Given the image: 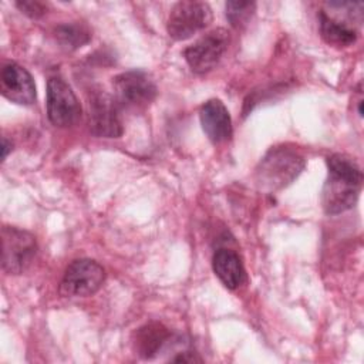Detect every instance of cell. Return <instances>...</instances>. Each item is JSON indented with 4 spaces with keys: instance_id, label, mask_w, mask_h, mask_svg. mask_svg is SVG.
Instances as JSON below:
<instances>
[{
    "instance_id": "cell-9",
    "label": "cell",
    "mask_w": 364,
    "mask_h": 364,
    "mask_svg": "<svg viewBox=\"0 0 364 364\" xmlns=\"http://www.w3.org/2000/svg\"><path fill=\"white\" fill-rule=\"evenodd\" d=\"M119 105L104 91H92L88 101V124L92 134L104 138H118L122 134Z\"/></svg>"
},
{
    "instance_id": "cell-7",
    "label": "cell",
    "mask_w": 364,
    "mask_h": 364,
    "mask_svg": "<svg viewBox=\"0 0 364 364\" xmlns=\"http://www.w3.org/2000/svg\"><path fill=\"white\" fill-rule=\"evenodd\" d=\"M81 105L73 88L60 77L47 82V117L58 128L73 127L81 118Z\"/></svg>"
},
{
    "instance_id": "cell-5",
    "label": "cell",
    "mask_w": 364,
    "mask_h": 364,
    "mask_svg": "<svg viewBox=\"0 0 364 364\" xmlns=\"http://www.w3.org/2000/svg\"><path fill=\"white\" fill-rule=\"evenodd\" d=\"M105 282L104 267L91 259L73 260L61 279L60 294L64 297H88Z\"/></svg>"
},
{
    "instance_id": "cell-6",
    "label": "cell",
    "mask_w": 364,
    "mask_h": 364,
    "mask_svg": "<svg viewBox=\"0 0 364 364\" xmlns=\"http://www.w3.org/2000/svg\"><path fill=\"white\" fill-rule=\"evenodd\" d=\"M212 21V10L205 1L182 0L173 4L166 21L171 38L183 41L208 27Z\"/></svg>"
},
{
    "instance_id": "cell-11",
    "label": "cell",
    "mask_w": 364,
    "mask_h": 364,
    "mask_svg": "<svg viewBox=\"0 0 364 364\" xmlns=\"http://www.w3.org/2000/svg\"><path fill=\"white\" fill-rule=\"evenodd\" d=\"M200 125L206 136L213 144H222L232 136V118L220 100L206 101L199 111Z\"/></svg>"
},
{
    "instance_id": "cell-2",
    "label": "cell",
    "mask_w": 364,
    "mask_h": 364,
    "mask_svg": "<svg viewBox=\"0 0 364 364\" xmlns=\"http://www.w3.org/2000/svg\"><path fill=\"white\" fill-rule=\"evenodd\" d=\"M304 158L287 146L272 148L256 168V182L264 191H277L291 183L303 171Z\"/></svg>"
},
{
    "instance_id": "cell-19",
    "label": "cell",
    "mask_w": 364,
    "mask_h": 364,
    "mask_svg": "<svg viewBox=\"0 0 364 364\" xmlns=\"http://www.w3.org/2000/svg\"><path fill=\"white\" fill-rule=\"evenodd\" d=\"M10 151H11V142H9L6 138H3V141H1V158L6 159V156Z\"/></svg>"
},
{
    "instance_id": "cell-8",
    "label": "cell",
    "mask_w": 364,
    "mask_h": 364,
    "mask_svg": "<svg viewBox=\"0 0 364 364\" xmlns=\"http://www.w3.org/2000/svg\"><path fill=\"white\" fill-rule=\"evenodd\" d=\"M229 38L228 30L215 28L189 46L183 51V55L191 70L196 74H205L213 70L228 50Z\"/></svg>"
},
{
    "instance_id": "cell-10",
    "label": "cell",
    "mask_w": 364,
    "mask_h": 364,
    "mask_svg": "<svg viewBox=\"0 0 364 364\" xmlns=\"http://www.w3.org/2000/svg\"><path fill=\"white\" fill-rule=\"evenodd\" d=\"M1 94L11 102L31 105L36 102V84L31 74L16 63H9L1 68Z\"/></svg>"
},
{
    "instance_id": "cell-3",
    "label": "cell",
    "mask_w": 364,
    "mask_h": 364,
    "mask_svg": "<svg viewBox=\"0 0 364 364\" xmlns=\"http://www.w3.org/2000/svg\"><path fill=\"white\" fill-rule=\"evenodd\" d=\"M37 255V242L34 236L14 226L1 229V266L10 274L24 273Z\"/></svg>"
},
{
    "instance_id": "cell-17",
    "label": "cell",
    "mask_w": 364,
    "mask_h": 364,
    "mask_svg": "<svg viewBox=\"0 0 364 364\" xmlns=\"http://www.w3.org/2000/svg\"><path fill=\"white\" fill-rule=\"evenodd\" d=\"M16 6L27 16L33 17V18H37L40 17L41 14H44L46 11V7L43 3L40 1H17Z\"/></svg>"
},
{
    "instance_id": "cell-13",
    "label": "cell",
    "mask_w": 364,
    "mask_h": 364,
    "mask_svg": "<svg viewBox=\"0 0 364 364\" xmlns=\"http://www.w3.org/2000/svg\"><path fill=\"white\" fill-rule=\"evenodd\" d=\"M172 340V334L159 323H148L135 331L134 348L142 358H152Z\"/></svg>"
},
{
    "instance_id": "cell-4",
    "label": "cell",
    "mask_w": 364,
    "mask_h": 364,
    "mask_svg": "<svg viewBox=\"0 0 364 364\" xmlns=\"http://www.w3.org/2000/svg\"><path fill=\"white\" fill-rule=\"evenodd\" d=\"M156 92L154 80L145 71L131 70L114 78V98L119 108H146L155 100Z\"/></svg>"
},
{
    "instance_id": "cell-1",
    "label": "cell",
    "mask_w": 364,
    "mask_h": 364,
    "mask_svg": "<svg viewBox=\"0 0 364 364\" xmlns=\"http://www.w3.org/2000/svg\"><path fill=\"white\" fill-rule=\"evenodd\" d=\"M328 175L321 191V205L326 213L338 215L351 209L358 198L363 173L350 158L336 154L327 159Z\"/></svg>"
},
{
    "instance_id": "cell-18",
    "label": "cell",
    "mask_w": 364,
    "mask_h": 364,
    "mask_svg": "<svg viewBox=\"0 0 364 364\" xmlns=\"http://www.w3.org/2000/svg\"><path fill=\"white\" fill-rule=\"evenodd\" d=\"M172 361H178V363H193V361H202L195 353L192 351H183L181 353L178 357H173Z\"/></svg>"
},
{
    "instance_id": "cell-12",
    "label": "cell",
    "mask_w": 364,
    "mask_h": 364,
    "mask_svg": "<svg viewBox=\"0 0 364 364\" xmlns=\"http://www.w3.org/2000/svg\"><path fill=\"white\" fill-rule=\"evenodd\" d=\"M212 266L218 279L229 290L237 289L246 279V272L239 255L230 249L216 250Z\"/></svg>"
},
{
    "instance_id": "cell-16",
    "label": "cell",
    "mask_w": 364,
    "mask_h": 364,
    "mask_svg": "<svg viewBox=\"0 0 364 364\" xmlns=\"http://www.w3.org/2000/svg\"><path fill=\"white\" fill-rule=\"evenodd\" d=\"M225 9L229 23L233 27L240 28L247 24L250 17L253 16L256 4L253 1H228Z\"/></svg>"
},
{
    "instance_id": "cell-14",
    "label": "cell",
    "mask_w": 364,
    "mask_h": 364,
    "mask_svg": "<svg viewBox=\"0 0 364 364\" xmlns=\"http://www.w3.org/2000/svg\"><path fill=\"white\" fill-rule=\"evenodd\" d=\"M320 33L326 43L336 47H348L357 40V31L353 26L326 11L320 13Z\"/></svg>"
},
{
    "instance_id": "cell-15",
    "label": "cell",
    "mask_w": 364,
    "mask_h": 364,
    "mask_svg": "<svg viewBox=\"0 0 364 364\" xmlns=\"http://www.w3.org/2000/svg\"><path fill=\"white\" fill-rule=\"evenodd\" d=\"M55 38L63 47L68 50H75L87 44L91 38V34L84 26L71 23L58 26L55 30Z\"/></svg>"
}]
</instances>
